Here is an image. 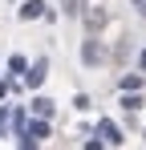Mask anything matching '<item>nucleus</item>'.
<instances>
[{"label":"nucleus","mask_w":146,"mask_h":150,"mask_svg":"<svg viewBox=\"0 0 146 150\" xmlns=\"http://www.w3.org/2000/svg\"><path fill=\"white\" fill-rule=\"evenodd\" d=\"M45 12V0H24V8H21V21H37Z\"/></svg>","instance_id":"nucleus-1"},{"label":"nucleus","mask_w":146,"mask_h":150,"mask_svg":"<svg viewBox=\"0 0 146 150\" xmlns=\"http://www.w3.org/2000/svg\"><path fill=\"white\" fill-rule=\"evenodd\" d=\"M97 134H101V138H106V142H114V146H118V142H122V134H118V126H114V122H106V118H101V122H97Z\"/></svg>","instance_id":"nucleus-2"},{"label":"nucleus","mask_w":146,"mask_h":150,"mask_svg":"<svg viewBox=\"0 0 146 150\" xmlns=\"http://www.w3.org/2000/svg\"><path fill=\"white\" fill-rule=\"evenodd\" d=\"M24 138H33V142H37V138H49V122H41V118L28 122V126H24Z\"/></svg>","instance_id":"nucleus-3"},{"label":"nucleus","mask_w":146,"mask_h":150,"mask_svg":"<svg viewBox=\"0 0 146 150\" xmlns=\"http://www.w3.org/2000/svg\"><path fill=\"white\" fill-rule=\"evenodd\" d=\"M24 81H28V85H41V81H45V61H37V65L24 73Z\"/></svg>","instance_id":"nucleus-4"},{"label":"nucleus","mask_w":146,"mask_h":150,"mask_svg":"<svg viewBox=\"0 0 146 150\" xmlns=\"http://www.w3.org/2000/svg\"><path fill=\"white\" fill-rule=\"evenodd\" d=\"M33 114H37L41 122H45L49 114H53V101H49V98H37V101H33Z\"/></svg>","instance_id":"nucleus-5"},{"label":"nucleus","mask_w":146,"mask_h":150,"mask_svg":"<svg viewBox=\"0 0 146 150\" xmlns=\"http://www.w3.org/2000/svg\"><path fill=\"white\" fill-rule=\"evenodd\" d=\"M81 57H85V65H97V61H101V49H97V41H85V53H81Z\"/></svg>","instance_id":"nucleus-6"},{"label":"nucleus","mask_w":146,"mask_h":150,"mask_svg":"<svg viewBox=\"0 0 146 150\" xmlns=\"http://www.w3.org/2000/svg\"><path fill=\"white\" fill-rule=\"evenodd\" d=\"M122 89H126V93H134V89H142V77H122Z\"/></svg>","instance_id":"nucleus-7"},{"label":"nucleus","mask_w":146,"mask_h":150,"mask_svg":"<svg viewBox=\"0 0 146 150\" xmlns=\"http://www.w3.org/2000/svg\"><path fill=\"white\" fill-rule=\"evenodd\" d=\"M8 130V110H0V134Z\"/></svg>","instance_id":"nucleus-8"},{"label":"nucleus","mask_w":146,"mask_h":150,"mask_svg":"<svg viewBox=\"0 0 146 150\" xmlns=\"http://www.w3.org/2000/svg\"><path fill=\"white\" fill-rule=\"evenodd\" d=\"M65 12H69V16L77 12V0H65Z\"/></svg>","instance_id":"nucleus-9"},{"label":"nucleus","mask_w":146,"mask_h":150,"mask_svg":"<svg viewBox=\"0 0 146 150\" xmlns=\"http://www.w3.org/2000/svg\"><path fill=\"white\" fill-rule=\"evenodd\" d=\"M21 150H37V142H33V138H24V142H21Z\"/></svg>","instance_id":"nucleus-10"},{"label":"nucleus","mask_w":146,"mask_h":150,"mask_svg":"<svg viewBox=\"0 0 146 150\" xmlns=\"http://www.w3.org/2000/svg\"><path fill=\"white\" fill-rule=\"evenodd\" d=\"M138 65H142V69H146V49H142V53H138Z\"/></svg>","instance_id":"nucleus-11"},{"label":"nucleus","mask_w":146,"mask_h":150,"mask_svg":"<svg viewBox=\"0 0 146 150\" xmlns=\"http://www.w3.org/2000/svg\"><path fill=\"white\" fill-rule=\"evenodd\" d=\"M4 93H8V85H4V81H0V98H4Z\"/></svg>","instance_id":"nucleus-12"},{"label":"nucleus","mask_w":146,"mask_h":150,"mask_svg":"<svg viewBox=\"0 0 146 150\" xmlns=\"http://www.w3.org/2000/svg\"><path fill=\"white\" fill-rule=\"evenodd\" d=\"M138 8H142V16H146V0H138Z\"/></svg>","instance_id":"nucleus-13"}]
</instances>
